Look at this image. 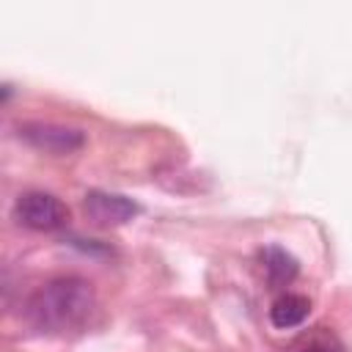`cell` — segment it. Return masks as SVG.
Wrapping results in <instances>:
<instances>
[{"mask_svg":"<svg viewBox=\"0 0 352 352\" xmlns=\"http://www.w3.org/2000/svg\"><path fill=\"white\" fill-rule=\"evenodd\" d=\"M19 138H25L33 148H38L44 154H52V157L74 154L85 143V135L80 129H69V126H60V124H41V121L22 124Z\"/></svg>","mask_w":352,"mask_h":352,"instance_id":"3957f363","label":"cell"},{"mask_svg":"<svg viewBox=\"0 0 352 352\" xmlns=\"http://www.w3.org/2000/svg\"><path fill=\"white\" fill-rule=\"evenodd\" d=\"M82 212L94 226L110 228L132 220L138 214V204L121 192H104V190H91L82 201Z\"/></svg>","mask_w":352,"mask_h":352,"instance_id":"277c9868","label":"cell"},{"mask_svg":"<svg viewBox=\"0 0 352 352\" xmlns=\"http://www.w3.org/2000/svg\"><path fill=\"white\" fill-rule=\"evenodd\" d=\"M94 308H96L94 286L82 278L69 275V278H55L38 286L25 305V316L41 333L66 336V333L82 330Z\"/></svg>","mask_w":352,"mask_h":352,"instance_id":"6da1fadb","label":"cell"},{"mask_svg":"<svg viewBox=\"0 0 352 352\" xmlns=\"http://www.w3.org/2000/svg\"><path fill=\"white\" fill-rule=\"evenodd\" d=\"M14 217L19 226L30 231H58L69 223V206L41 190L22 192L14 204Z\"/></svg>","mask_w":352,"mask_h":352,"instance_id":"7a4b0ae2","label":"cell"},{"mask_svg":"<svg viewBox=\"0 0 352 352\" xmlns=\"http://www.w3.org/2000/svg\"><path fill=\"white\" fill-rule=\"evenodd\" d=\"M302 352H330V349L327 346H305Z\"/></svg>","mask_w":352,"mask_h":352,"instance_id":"52a82bcc","label":"cell"},{"mask_svg":"<svg viewBox=\"0 0 352 352\" xmlns=\"http://www.w3.org/2000/svg\"><path fill=\"white\" fill-rule=\"evenodd\" d=\"M311 314V300L305 294H294V292H286L280 294L272 305H270V322L272 327L278 330H292V327H300Z\"/></svg>","mask_w":352,"mask_h":352,"instance_id":"8992f818","label":"cell"},{"mask_svg":"<svg viewBox=\"0 0 352 352\" xmlns=\"http://www.w3.org/2000/svg\"><path fill=\"white\" fill-rule=\"evenodd\" d=\"M258 261H261V270H264L270 286H275V289L292 283V280L297 278V272H300L297 258H294L286 248H280V245H267V248H261V250H258Z\"/></svg>","mask_w":352,"mask_h":352,"instance_id":"5b68a950","label":"cell"}]
</instances>
